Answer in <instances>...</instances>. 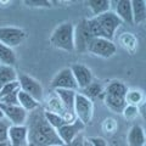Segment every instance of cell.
<instances>
[{
  "instance_id": "6da1fadb",
  "label": "cell",
  "mask_w": 146,
  "mask_h": 146,
  "mask_svg": "<svg viewBox=\"0 0 146 146\" xmlns=\"http://www.w3.org/2000/svg\"><path fill=\"white\" fill-rule=\"evenodd\" d=\"M26 127L28 130V146L63 145L57 131L45 119L44 108L42 106L28 113Z\"/></svg>"
},
{
  "instance_id": "7a4b0ae2",
  "label": "cell",
  "mask_w": 146,
  "mask_h": 146,
  "mask_svg": "<svg viewBox=\"0 0 146 146\" xmlns=\"http://www.w3.org/2000/svg\"><path fill=\"white\" fill-rule=\"evenodd\" d=\"M121 25L122 21L113 11H107L88 20V27L93 38H104L112 42Z\"/></svg>"
},
{
  "instance_id": "3957f363",
  "label": "cell",
  "mask_w": 146,
  "mask_h": 146,
  "mask_svg": "<svg viewBox=\"0 0 146 146\" xmlns=\"http://www.w3.org/2000/svg\"><path fill=\"white\" fill-rule=\"evenodd\" d=\"M50 43L63 51H74V25L72 22L58 25L50 36Z\"/></svg>"
},
{
  "instance_id": "277c9868",
  "label": "cell",
  "mask_w": 146,
  "mask_h": 146,
  "mask_svg": "<svg viewBox=\"0 0 146 146\" xmlns=\"http://www.w3.org/2000/svg\"><path fill=\"white\" fill-rule=\"evenodd\" d=\"M73 113L77 119H79L82 123L86 125L88 123L91 122L94 115V104L90 99L84 96L83 94L77 93L76 100H74V108Z\"/></svg>"
},
{
  "instance_id": "5b68a950",
  "label": "cell",
  "mask_w": 146,
  "mask_h": 146,
  "mask_svg": "<svg viewBox=\"0 0 146 146\" xmlns=\"http://www.w3.org/2000/svg\"><path fill=\"white\" fill-rule=\"evenodd\" d=\"M93 39L89 27L88 20L83 18L78 22V25L74 26V50L79 54L88 52V46Z\"/></svg>"
},
{
  "instance_id": "8992f818",
  "label": "cell",
  "mask_w": 146,
  "mask_h": 146,
  "mask_svg": "<svg viewBox=\"0 0 146 146\" xmlns=\"http://www.w3.org/2000/svg\"><path fill=\"white\" fill-rule=\"evenodd\" d=\"M17 80H18V84H20V90L28 94L29 96L35 99L38 102L42 101L44 96V89H43V85L38 80L28 74H25V73L18 74Z\"/></svg>"
},
{
  "instance_id": "52a82bcc",
  "label": "cell",
  "mask_w": 146,
  "mask_h": 146,
  "mask_svg": "<svg viewBox=\"0 0 146 146\" xmlns=\"http://www.w3.org/2000/svg\"><path fill=\"white\" fill-rule=\"evenodd\" d=\"M117 51V46L112 40L104 38H93L88 46V52L99 57L110 58Z\"/></svg>"
},
{
  "instance_id": "ba28073f",
  "label": "cell",
  "mask_w": 146,
  "mask_h": 146,
  "mask_svg": "<svg viewBox=\"0 0 146 146\" xmlns=\"http://www.w3.org/2000/svg\"><path fill=\"white\" fill-rule=\"evenodd\" d=\"M26 36V32L18 27H0V43L11 49L23 43Z\"/></svg>"
},
{
  "instance_id": "9c48e42d",
  "label": "cell",
  "mask_w": 146,
  "mask_h": 146,
  "mask_svg": "<svg viewBox=\"0 0 146 146\" xmlns=\"http://www.w3.org/2000/svg\"><path fill=\"white\" fill-rule=\"evenodd\" d=\"M84 129H85V124L76 118L73 122L66 123L65 125H62L61 128H58L56 131H57L58 138H60V140L62 141L63 146H65V145L70 144L71 141L74 139L77 135H79Z\"/></svg>"
},
{
  "instance_id": "30bf717a",
  "label": "cell",
  "mask_w": 146,
  "mask_h": 146,
  "mask_svg": "<svg viewBox=\"0 0 146 146\" xmlns=\"http://www.w3.org/2000/svg\"><path fill=\"white\" fill-rule=\"evenodd\" d=\"M5 118L11 123V125H25L28 117V112L18 105H4L0 104Z\"/></svg>"
},
{
  "instance_id": "8fae6325",
  "label": "cell",
  "mask_w": 146,
  "mask_h": 146,
  "mask_svg": "<svg viewBox=\"0 0 146 146\" xmlns=\"http://www.w3.org/2000/svg\"><path fill=\"white\" fill-rule=\"evenodd\" d=\"M51 88L54 90L56 89H71V90H76L78 89V85L76 83V79L72 74L71 68H63L56 76L52 78L51 80Z\"/></svg>"
},
{
  "instance_id": "7c38bea8",
  "label": "cell",
  "mask_w": 146,
  "mask_h": 146,
  "mask_svg": "<svg viewBox=\"0 0 146 146\" xmlns=\"http://www.w3.org/2000/svg\"><path fill=\"white\" fill-rule=\"evenodd\" d=\"M70 68L76 79V83L78 85V89L86 88L93 82V73H91L90 68L86 66L82 65V63H73Z\"/></svg>"
},
{
  "instance_id": "4fadbf2b",
  "label": "cell",
  "mask_w": 146,
  "mask_h": 146,
  "mask_svg": "<svg viewBox=\"0 0 146 146\" xmlns=\"http://www.w3.org/2000/svg\"><path fill=\"white\" fill-rule=\"evenodd\" d=\"M9 141L12 146H28V130L25 125H11L9 129Z\"/></svg>"
},
{
  "instance_id": "5bb4252c",
  "label": "cell",
  "mask_w": 146,
  "mask_h": 146,
  "mask_svg": "<svg viewBox=\"0 0 146 146\" xmlns=\"http://www.w3.org/2000/svg\"><path fill=\"white\" fill-rule=\"evenodd\" d=\"M116 11L115 13L118 18L127 25H134L133 22V11H131V1L130 0H117L115 1Z\"/></svg>"
},
{
  "instance_id": "9a60e30c",
  "label": "cell",
  "mask_w": 146,
  "mask_h": 146,
  "mask_svg": "<svg viewBox=\"0 0 146 146\" xmlns=\"http://www.w3.org/2000/svg\"><path fill=\"white\" fill-rule=\"evenodd\" d=\"M56 96L60 99V101L62 105L65 106L70 113H73V108H74V100H76V95L77 91L76 90H71V89H56L55 90ZM74 115V113H73Z\"/></svg>"
},
{
  "instance_id": "2e32d148",
  "label": "cell",
  "mask_w": 146,
  "mask_h": 146,
  "mask_svg": "<svg viewBox=\"0 0 146 146\" xmlns=\"http://www.w3.org/2000/svg\"><path fill=\"white\" fill-rule=\"evenodd\" d=\"M127 141L129 146H145V131L144 128L139 124H134L129 129V133L127 136Z\"/></svg>"
},
{
  "instance_id": "e0dca14e",
  "label": "cell",
  "mask_w": 146,
  "mask_h": 146,
  "mask_svg": "<svg viewBox=\"0 0 146 146\" xmlns=\"http://www.w3.org/2000/svg\"><path fill=\"white\" fill-rule=\"evenodd\" d=\"M131 11H133L134 23H144L146 20V1L145 0H133L131 1Z\"/></svg>"
},
{
  "instance_id": "ac0fdd59",
  "label": "cell",
  "mask_w": 146,
  "mask_h": 146,
  "mask_svg": "<svg viewBox=\"0 0 146 146\" xmlns=\"http://www.w3.org/2000/svg\"><path fill=\"white\" fill-rule=\"evenodd\" d=\"M17 100H18V106H21L25 111H27L28 113L32 112V111H34L35 108H38L40 106V102H38L35 99L29 96L28 94L23 93L22 90L18 91Z\"/></svg>"
},
{
  "instance_id": "d6986e66",
  "label": "cell",
  "mask_w": 146,
  "mask_h": 146,
  "mask_svg": "<svg viewBox=\"0 0 146 146\" xmlns=\"http://www.w3.org/2000/svg\"><path fill=\"white\" fill-rule=\"evenodd\" d=\"M85 4L90 9L94 17L102 15V13L110 11V9H111V1L110 0H89Z\"/></svg>"
},
{
  "instance_id": "ffe728a7",
  "label": "cell",
  "mask_w": 146,
  "mask_h": 146,
  "mask_svg": "<svg viewBox=\"0 0 146 146\" xmlns=\"http://www.w3.org/2000/svg\"><path fill=\"white\" fill-rule=\"evenodd\" d=\"M16 54L13 51V49L6 46L3 43H0V65L5 66H11L13 67L16 65Z\"/></svg>"
},
{
  "instance_id": "44dd1931",
  "label": "cell",
  "mask_w": 146,
  "mask_h": 146,
  "mask_svg": "<svg viewBox=\"0 0 146 146\" xmlns=\"http://www.w3.org/2000/svg\"><path fill=\"white\" fill-rule=\"evenodd\" d=\"M105 95V104L106 106L111 110V111L116 113H122V111L127 106L125 98H119V96H112V95Z\"/></svg>"
},
{
  "instance_id": "7402d4cb",
  "label": "cell",
  "mask_w": 146,
  "mask_h": 146,
  "mask_svg": "<svg viewBox=\"0 0 146 146\" xmlns=\"http://www.w3.org/2000/svg\"><path fill=\"white\" fill-rule=\"evenodd\" d=\"M17 77H18V74L16 73L13 67L0 65V89H1L3 86H5L6 84L11 83V82L17 80Z\"/></svg>"
},
{
  "instance_id": "603a6c76",
  "label": "cell",
  "mask_w": 146,
  "mask_h": 146,
  "mask_svg": "<svg viewBox=\"0 0 146 146\" xmlns=\"http://www.w3.org/2000/svg\"><path fill=\"white\" fill-rule=\"evenodd\" d=\"M128 90L129 89L127 88V85L124 83H122V82H119V80H113L107 85V88H106V90H105L104 94L112 95V96L125 98Z\"/></svg>"
},
{
  "instance_id": "cb8c5ba5",
  "label": "cell",
  "mask_w": 146,
  "mask_h": 146,
  "mask_svg": "<svg viewBox=\"0 0 146 146\" xmlns=\"http://www.w3.org/2000/svg\"><path fill=\"white\" fill-rule=\"evenodd\" d=\"M84 96H86L88 99L93 100V99H96V98H100L101 95L104 94V88L102 85L99 83V82H91V83L86 86V88L82 89V93Z\"/></svg>"
},
{
  "instance_id": "d4e9b609",
  "label": "cell",
  "mask_w": 146,
  "mask_h": 146,
  "mask_svg": "<svg viewBox=\"0 0 146 146\" xmlns=\"http://www.w3.org/2000/svg\"><path fill=\"white\" fill-rule=\"evenodd\" d=\"M44 117H45V119L48 121L49 124L51 125L55 130H57L58 128H61L62 125H65L66 123H68L63 117L58 116V115H56V113H54V112H50V111H48V110H45V108H44Z\"/></svg>"
},
{
  "instance_id": "484cf974",
  "label": "cell",
  "mask_w": 146,
  "mask_h": 146,
  "mask_svg": "<svg viewBox=\"0 0 146 146\" xmlns=\"http://www.w3.org/2000/svg\"><path fill=\"white\" fill-rule=\"evenodd\" d=\"M144 101V94L140 90H128L125 95V102L127 105H133V106H138L141 105Z\"/></svg>"
},
{
  "instance_id": "4316f807",
  "label": "cell",
  "mask_w": 146,
  "mask_h": 146,
  "mask_svg": "<svg viewBox=\"0 0 146 146\" xmlns=\"http://www.w3.org/2000/svg\"><path fill=\"white\" fill-rule=\"evenodd\" d=\"M11 127V123L6 118L0 121V143L9 141V129Z\"/></svg>"
},
{
  "instance_id": "83f0119b",
  "label": "cell",
  "mask_w": 146,
  "mask_h": 146,
  "mask_svg": "<svg viewBox=\"0 0 146 146\" xmlns=\"http://www.w3.org/2000/svg\"><path fill=\"white\" fill-rule=\"evenodd\" d=\"M140 110L138 106H133V105H127L124 110L122 111V115L125 119H135L139 116Z\"/></svg>"
},
{
  "instance_id": "f1b7e54d",
  "label": "cell",
  "mask_w": 146,
  "mask_h": 146,
  "mask_svg": "<svg viewBox=\"0 0 146 146\" xmlns=\"http://www.w3.org/2000/svg\"><path fill=\"white\" fill-rule=\"evenodd\" d=\"M20 89V84H18V80H15V82H11V83L6 84L5 86H3L1 89H0V99L3 96H5V95H9L10 93H13V91H16Z\"/></svg>"
},
{
  "instance_id": "f546056e",
  "label": "cell",
  "mask_w": 146,
  "mask_h": 146,
  "mask_svg": "<svg viewBox=\"0 0 146 146\" xmlns=\"http://www.w3.org/2000/svg\"><path fill=\"white\" fill-rule=\"evenodd\" d=\"M18 91H20V89L13 91V93H10L9 95L3 96L1 99H0V104H4V105H18V100H17Z\"/></svg>"
},
{
  "instance_id": "4dcf8cb0",
  "label": "cell",
  "mask_w": 146,
  "mask_h": 146,
  "mask_svg": "<svg viewBox=\"0 0 146 146\" xmlns=\"http://www.w3.org/2000/svg\"><path fill=\"white\" fill-rule=\"evenodd\" d=\"M25 4H27L28 6H32V7H49L51 6V1H46V0H26Z\"/></svg>"
},
{
  "instance_id": "1f68e13d",
  "label": "cell",
  "mask_w": 146,
  "mask_h": 146,
  "mask_svg": "<svg viewBox=\"0 0 146 146\" xmlns=\"http://www.w3.org/2000/svg\"><path fill=\"white\" fill-rule=\"evenodd\" d=\"M102 127H104L105 130L108 131V133H113V130L117 128V123L113 121V119H111V118H108V119H105L104 121Z\"/></svg>"
},
{
  "instance_id": "d6a6232c",
  "label": "cell",
  "mask_w": 146,
  "mask_h": 146,
  "mask_svg": "<svg viewBox=\"0 0 146 146\" xmlns=\"http://www.w3.org/2000/svg\"><path fill=\"white\" fill-rule=\"evenodd\" d=\"M88 140L91 144V146H108L107 141L104 138H100V136H91V138H89Z\"/></svg>"
},
{
  "instance_id": "836d02e7",
  "label": "cell",
  "mask_w": 146,
  "mask_h": 146,
  "mask_svg": "<svg viewBox=\"0 0 146 146\" xmlns=\"http://www.w3.org/2000/svg\"><path fill=\"white\" fill-rule=\"evenodd\" d=\"M85 138L83 135H82V133L79 134V135H77L74 139H73L72 141L68 145H65V146H84V144H85Z\"/></svg>"
},
{
  "instance_id": "e575fe53",
  "label": "cell",
  "mask_w": 146,
  "mask_h": 146,
  "mask_svg": "<svg viewBox=\"0 0 146 146\" xmlns=\"http://www.w3.org/2000/svg\"><path fill=\"white\" fill-rule=\"evenodd\" d=\"M0 146H12L10 141H5V143H0Z\"/></svg>"
},
{
  "instance_id": "d590c367",
  "label": "cell",
  "mask_w": 146,
  "mask_h": 146,
  "mask_svg": "<svg viewBox=\"0 0 146 146\" xmlns=\"http://www.w3.org/2000/svg\"><path fill=\"white\" fill-rule=\"evenodd\" d=\"M4 118H5V116H4V112H3V110L0 108V121H1V119H4Z\"/></svg>"
},
{
  "instance_id": "8d00e7d4",
  "label": "cell",
  "mask_w": 146,
  "mask_h": 146,
  "mask_svg": "<svg viewBox=\"0 0 146 146\" xmlns=\"http://www.w3.org/2000/svg\"><path fill=\"white\" fill-rule=\"evenodd\" d=\"M84 146H91V144L89 143V140H88V139L85 140V144H84Z\"/></svg>"
},
{
  "instance_id": "74e56055",
  "label": "cell",
  "mask_w": 146,
  "mask_h": 146,
  "mask_svg": "<svg viewBox=\"0 0 146 146\" xmlns=\"http://www.w3.org/2000/svg\"><path fill=\"white\" fill-rule=\"evenodd\" d=\"M51 146H63V145H51Z\"/></svg>"
}]
</instances>
